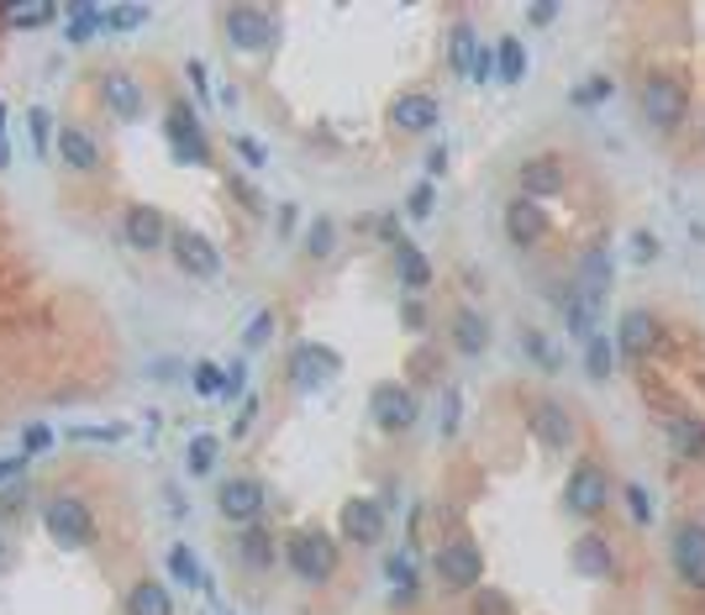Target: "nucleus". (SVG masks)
<instances>
[{
  "mask_svg": "<svg viewBox=\"0 0 705 615\" xmlns=\"http://www.w3.org/2000/svg\"><path fill=\"white\" fill-rule=\"evenodd\" d=\"M169 253L179 263V274H190V279H217L221 274V248L206 232H195V227H174Z\"/></svg>",
  "mask_w": 705,
  "mask_h": 615,
  "instance_id": "10",
  "label": "nucleus"
},
{
  "mask_svg": "<svg viewBox=\"0 0 705 615\" xmlns=\"http://www.w3.org/2000/svg\"><path fill=\"white\" fill-rule=\"evenodd\" d=\"M238 558H243L253 573H268L274 568V558H279V547H274V537H268V526H243V537H238Z\"/></svg>",
  "mask_w": 705,
  "mask_h": 615,
  "instance_id": "27",
  "label": "nucleus"
},
{
  "mask_svg": "<svg viewBox=\"0 0 705 615\" xmlns=\"http://www.w3.org/2000/svg\"><path fill=\"white\" fill-rule=\"evenodd\" d=\"M126 615H174V600L158 579H137L126 590Z\"/></svg>",
  "mask_w": 705,
  "mask_h": 615,
  "instance_id": "29",
  "label": "nucleus"
},
{
  "mask_svg": "<svg viewBox=\"0 0 705 615\" xmlns=\"http://www.w3.org/2000/svg\"><path fill=\"white\" fill-rule=\"evenodd\" d=\"M389 121H395V132H406V138H421V132H432L442 121V106L432 95H395L389 100Z\"/></svg>",
  "mask_w": 705,
  "mask_h": 615,
  "instance_id": "20",
  "label": "nucleus"
},
{
  "mask_svg": "<svg viewBox=\"0 0 705 615\" xmlns=\"http://www.w3.org/2000/svg\"><path fill=\"white\" fill-rule=\"evenodd\" d=\"M610 90H616V85H610V79H590V85H584V90H574V100H580V106H595V100H606Z\"/></svg>",
  "mask_w": 705,
  "mask_h": 615,
  "instance_id": "46",
  "label": "nucleus"
},
{
  "mask_svg": "<svg viewBox=\"0 0 705 615\" xmlns=\"http://www.w3.org/2000/svg\"><path fill=\"white\" fill-rule=\"evenodd\" d=\"M400 321H406L411 331L427 327V310H421V300H406V306H400Z\"/></svg>",
  "mask_w": 705,
  "mask_h": 615,
  "instance_id": "50",
  "label": "nucleus"
},
{
  "mask_svg": "<svg viewBox=\"0 0 705 615\" xmlns=\"http://www.w3.org/2000/svg\"><path fill=\"white\" fill-rule=\"evenodd\" d=\"M653 348H658V316L653 310H627L621 327H616V353L627 363H642Z\"/></svg>",
  "mask_w": 705,
  "mask_h": 615,
  "instance_id": "21",
  "label": "nucleus"
},
{
  "mask_svg": "<svg viewBox=\"0 0 705 615\" xmlns=\"http://www.w3.org/2000/svg\"><path fill=\"white\" fill-rule=\"evenodd\" d=\"M279 331V316L274 310H258L253 321H247V331H243V348L247 353H258V348H268V337Z\"/></svg>",
  "mask_w": 705,
  "mask_h": 615,
  "instance_id": "41",
  "label": "nucleus"
},
{
  "mask_svg": "<svg viewBox=\"0 0 705 615\" xmlns=\"http://www.w3.org/2000/svg\"><path fill=\"white\" fill-rule=\"evenodd\" d=\"M190 85H195V95L211 90V85H206V64H200V58H190Z\"/></svg>",
  "mask_w": 705,
  "mask_h": 615,
  "instance_id": "53",
  "label": "nucleus"
},
{
  "mask_svg": "<svg viewBox=\"0 0 705 615\" xmlns=\"http://www.w3.org/2000/svg\"><path fill=\"white\" fill-rule=\"evenodd\" d=\"M553 17H559V6H532V22H537V26H548Z\"/></svg>",
  "mask_w": 705,
  "mask_h": 615,
  "instance_id": "55",
  "label": "nucleus"
},
{
  "mask_svg": "<svg viewBox=\"0 0 705 615\" xmlns=\"http://www.w3.org/2000/svg\"><path fill=\"white\" fill-rule=\"evenodd\" d=\"M147 17V6H106V32H137Z\"/></svg>",
  "mask_w": 705,
  "mask_h": 615,
  "instance_id": "40",
  "label": "nucleus"
},
{
  "mask_svg": "<svg viewBox=\"0 0 705 615\" xmlns=\"http://www.w3.org/2000/svg\"><path fill=\"white\" fill-rule=\"evenodd\" d=\"M100 32H106V6H85V0L64 6V37H69L74 47H79V43H96Z\"/></svg>",
  "mask_w": 705,
  "mask_h": 615,
  "instance_id": "25",
  "label": "nucleus"
},
{
  "mask_svg": "<svg viewBox=\"0 0 705 615\" xmlns=\"http://www.w3.org/2000/svg\"><path fill=\"white\" fill-rule=\"evenodd\" d=\"M169 579H174V584H185V590H211V579H206L200 558H195L185 542L169 547Z\"/></svg>",
  "mask_w": 705,
  "mask_h": 615,
  "instance_id": "32",
  "label": "nucleus"
},
{
  "mask_svg": "<svg viewBox=\"0 0 705 615\" xmlns=\"http://www.w3.org/2000/svg\"><path fill=\"white\" fill-rule=\"evenodd\" d=\"M584 369H590V378L616 374V348H610L606 337H590V342H584Z\"/></svg>",
  "mask_w": 705,
  "mask_h": 615,
  "instance_id": "36",
  "label": "nucleus"
},
{
  "mask_svg": "<svg viewBox=\"0 0 705 615\" xmlns=\"http://www.w3.org/2000/svg\"><path fill=\"white\" fill-rule=\"evenodd\" d=\"M574 289H580V295H590V300H606V289H610V253H606V248H590V253L580 259Z\"/></svg>",
  "mask_w": 705,
  "mask_h": 615,
  "instance_id": "26",
  "label": "nucleus"
},
{
  "mask_svg": "<svg viewBox=\"0 0 705 615\" xmlns=\"http://www.w3.org/2000/svg\"><path fill=\"white\" fill-rule=\"evenodd\" d=\"M22 463H26V452H16V458H0V484H11V479L22 473Z\"/></svg>",
  "mask_w": 705,
  "mask_h": 615,
  "instance_id": "52",
  "label": "nucleus"
},
{
  "mask_svg": "<svg viewBox=\"0 0 705 615\" xmlns=\"http://www.w3.org/2000/svg\"><path fill=\"white\" fill-rule=\"evenodd\" d=\"M453 348H459L463 358H480L489 348V321L480 310H459V316H453Z\"/></svg>",
  "mask_w": 705,
  "mask_h": 615,
  "instance_id": "28",
  "label": "nucleus"
},
{
  "mask_svg": "<svg viewBox=\"0 0 705 615\" xmlns=\"http://www.w3.org/2000/svg\"><path fill=\"white\" fill-rule=\"evenodd\" d=\"M438 579L448 584V590H480L485 584V552H480V542H469V537H459V542L438 547Z\"/></svg>",
  "mask_w": 705,
  "mask_h": 615,
  "instance_id": "8",
  "label": "nucleus"
},
{
  "mask_svg": "<svg viewBox=\"0 0 705 615\" xmlns=\"http://www.w3.org/2000/svg\"><path fill=\"white\" fill-rule=\"evenodd\" d=\"M442 164H448V153H442V147H432V153H427V174H442Z\"/></svg>",
  "mask_w": 705,
  "mask_h": 615,
  "instance_id": "57",
  "label": "nucleus"
},
{
  "mask_svg": "<svg viewBox=\"0 0 705 615\" xmlns=\"http://www.w3.org/2000/svg\"><path fill=\"white\" fill-rule=\"evenodd\" d=\"M569 558H574V568H580L584 579H610V573H616V547H610V537H601V531H584Z\"/></svg>",
  "mask_w": 705,
  "mask_h": 615,
  "instance_id": "24",
  "label": "nucleus"
},
{
  "mask_svg": "<svg viewBox=\"0 0 705 615\" xmlns=\"http://www.w3.org/2000/svg\"><path fill=\"white\" fill-rule=\"evenodd\" d=\"M221 384H227V374L217 363H195V395H221Z\"/></svg>",
  "mask_w": 705,
  "mask_h": 615,
  "instance_id": "42",
  "label": "nucleus"
},
{
  "mask_svg": "<svg viewBox=\"0 0 705 615\" xmlns=\"http://www.w3.org/2000/svg\"><path fill=\"white\" fill-rule=\"evenodd\" d=\"M264 505H268V490H264V479H253V473L227 479L221 495H217L221 520H232V526H253V520L264 516Z\"/></svg>",
  "mask_w": 705,
  "mask_h": 615,
  "instance_id": "11",
  "label": "nucleus"
},
{
  "mask_svg": "<svg viewBox=\"0 0 705 615\" xmlns=\"http://www.w3.org/2000/svg\"><path fill=\"white\" fill-rule=\"evenodd\" d=\"M342 369V358L332 348H321V342H300L290 353V384L295 389H321L327 378Z\"/></svg>",
  "mask_w": 705,
  "mask_h": 615,
  "instance_id": "18",
  "label": "nucleus"
},
{
  "mask_svg": "<svg viewBox=\"0 0 705 615\" xmlns=\"http://www.w3.org/2000/svg\"><path fill=\"white\" fill-rule=\"evenodd\" d=\"M164 138H169L174 158L179 164H211V142H206V132H200V117H195V106H185V100H169V111H164Z\"/></svg>",
  "mask_w": 705,
  "mask_h": 615,
  "instance_id": "6",
  "label": "nucleus"
},
{
  "mask_svg": "<svg viewBox=\"0 0 705 615\" xmlns=\"http://www.w3.org/2000/svg\"><path fill=\"white\" fill-rule=\"evenodd\" d=\"M58 164L74 168V174H96L100 168V142L79 127V121H64L58 127Z\"/></svg>",
  "mask_w": 705,
  "mask_h": 615,
  "instance_id": "22",
  "label": "nucleus"
},
{
  "mask_svg": "<svg viewBox=\"0 0 705 615\" xmlns=\"http://www.w3.org/2000/svg\"><path fill=\"white\" fill-rule=\"evenodd\" d=\"M368 416H374L379 431H411L416 416H421V400L411 395V384L385 378V384H374V389H368Z\"/></svg>",
  "mask_w": 705,
  "mask_h": 615,
  "instance_id": "7",
  "label": "nucleus"
},
{
  "mask_svg": "<svg viewBox=\"0 0 705 615\" xmlns=\"http://www.w3.org/2000/svg\"><path fill=\"white\" fill-rule=\"evenodd\" d=\"M521 74H527V47H521V37H500V43H495V79H500V85H521Z\"/></svg>",
  "mask_w": 705,
  "mask_h": 615,
  "instance_id": "31",
  "label": "nucleus"
},
{
  "mask_svg": "<svg viewBox=\"0 0 705 615\" xmlns=\"http://www.w3.org/2000/svg\"><path fill=\"white\" fill-rule=\"evenodd\" d=\"M338 526H342V537H348V542L374 547L379 537H385V510H379V499L353 495V499H348V505L338 510Z\"/></svg>",
  "mask_w": 705,
  "mask_h": 615,
  "instance_id": "17",
  "label": "nucleus"
},
{
  "mask_svg": "<svg viewBox=\"0 0 705 615\" xmlns=\"http://www.w3.org/2000/svg\"><path fill=\"white\" fill-rule=\"evenodd\" d=\"M448 64H453L459 79H469V85H485L489 74H495V58H489V47L480 43V26L474 22H453V32H448Z\"/></svg>",
  "mask_w": 705,
  "mask_h": 615,
  "instance_id": "9",
  "label": "nucleus"
},
{
  "mask_svg": "<svg viewBox=\"0 0 705 615\" xmlns=\"http://www.w3.org/2000/svg\"><path fill=\"white\" fill-rule=\"evenodd\" d=\"M559 310H563V331H569V337H580V342L601 337V300H590V295H580V289L569 284L559 295Z\"/></svg>",
  "mask_w": 705,
  "mask_h": 615,
  "instance_id": "23",
  "label": "nucleus"
},
{
  "mask_svg": "<svg viewBox=\"0 0 705 615\" xmlns=\"http://www.w3.org/2000/svg\"><path fill=\"white\" fill-rule=\"evenodd\" d=\"M238 153H243V158H247L253 168H264V164H268V158H264V147H258L253 138H238Z\"/></svg>",
  "mask_w": 705,
  "mask_h": 615,
  "instance_id": "51",
  "label": "nucleus"
},
{
  "mask_svg": "<svg viewBox=\"0 0 705 615\" xmlns=\"http://www.w3.org/2000/svg\"><path fill=\"white\" fill-rule=\"evenodd\" d=\"M0 558H5V537H0Z\"/></svg>",
  "mask_w": 705,
  "mask_h": 615,
  "instance_id": "58",
  "label": "nucleus"
},
{
  "mask_svg": "<svg viewBox=\"0 0 705 615\" xmlns=\"http://www.w3.org/2000/svg\"><path fill=\"white\" fill-rule=\"evenodd\" d=\"M627 505H632V520H637V526H648V520H653V495H648L642 484H627Z\"/></svg>",
  "mask_w": 705,
  "mask_h": 615,
  "instance_id": "43",
  "label": "nucleus"
},
{
  "mask_svg": "<svg viewBox=\"0 0 705 615\" xmlns=\"http://www.w3.org/2000/svg\"><path fill=\"white\" fill-rule=\"evenodd\" d=\"M221 32H227V43L238 47V53H268V47L279 43V17L264 11V6H227Z\"/></svg>",
  "mask_w": 705,
  "mask_h": 615,
  "instance_id": "5",
  "label": "nucleus"
},
{
  "mask_svg": "<svg viewBox=\"0 0 705 615\" xmlns=\"http://www.w3.org/2000/svg\"><path fill=\"white\" fill-rule=\"evenodd\" d=\"M569 185V164H563L559 153H537V158H521L516 164V189L527 195V200H548V195H559Z\"/></svg>",
  "mask_w": 705,
  "mask_h": 615,
  "instance_id": "15",
  "label": "nucleus"
},
{
  "mask_svg": "<svg viewBox=\"0 0 705 615\" xmlns=\"http://www.w3.org/2000/svg\"><path fill=\"white\" fill-rule=\"evenodd\" d=\"M285 563L300 584H327L332 573H338V542L317 531V526H300L285 537Z\"/></svg>",
  "mask_w": 705,
  "mask_h": 615,
  "instance_id": "1",
  "label": "nucleus"
},
{
  "mask_svg": "<svg viewBox=\"0 0 705 615\" xmlns=\"http://www.w3.org/2000/svg\"><path fill=\"white\" fill-rule=\"evenodd\" d=\"M395 268H400V284H406V289H427V284H432V263H427V253H421L416 242H406V237L395 242Z\"/></svg>",
  "mask_w": 705,
  "mask_h": 615,
  "instance_id": "30",
  "label": "nucleus"
},
{
  "mask_svg": "<svg viewBox=\"0 0 705 615\" xmlns=\"http://www.w3.org/2000/svg\"><path fill=\"white\" fill-rule=\"evenodd\" d=\"M26 132H32V153L48 158V147H53V111L48 106H32V111H26Z\"/></svg>",
  "mask_w": 705,
  "mask_h": 615,
  "instance_id": "38",
  "label": "nucleus"
},
{
  "mask_svg": "<svg viewBox=\"0 0 705 615\" xmlns=\"http://www.w3.org/2000/svg\"><path fill=\"white\" fill-rule=\"evenodd\" d=\"M442 426H448V431H459V395H453V389H448V421Z\"/></svg>",
  "mask_w": 705,
  "mask_h": 615,
  "instance_id": "56",
  "label": "nucleus"
},
{
  "mask_svg": "<svg viewBox=\"0 0 705 615\" xmlns=\"http://www.w3.org/2000/svg\"><path fill=\"white\" fill-rule=\"evenodd\" d=\"M632 259H637V263H653V259H658V237H653V232H637V237H632Z\"/></svg>",
  "mask_w": 705,
  "mask_h": 615,
  "instance_id": "47",
  "label": "nucleus"
},
{
  "mask_svg": "<svg viewBox=\"0 0 705 615\" xmlns=\"http://www.w3.org/2000/svg\"><path fill=\"white\" fill-rule=\"evenodd\" d=\"M11 164V142H5V106H0V168Z\"/></svg>",
  "mask_w": 705,
  "mask_h": 615,
  "instance_id": "54",
  "label": "nucleus"
},
{
  "mask_svg": "<svg viewBox=\"0 0 705 615\" xmlns=\"http://www.w3.org/2000/svg\"><path fill=\"white\" fill-rule=\"evenodd\" d=\"M406 216H411V221H427V216H432V185H416V189H411V200H406Z\"/></svg>",
  "mask_w": 705,
  "mask_h": 615,
  "instance_id": "44",
  "label": "nucleus"
},
{
  "mask_svg": "<svg viewBox=\"0 0 705 615\" xmlns=\"http://www.w3.org/2000/svg\"><path fill=\"white\" fill-rule=\"evenodd\" d=\"M506 237H511V248H537L542 237L553 232V221H548V211L537 206V200H527V195H516L511 206H506Z\"/></svg>",
  "mask_w": 705,
  "mask_h": 615,
  "instance_id": "19",
  "label": "nucleus"
},
{
  "mask_svg": "<svg viewBox=\"0 0 705 615\" xmlns=\"http://www.w3.org/2000/svg\"><path fill=\"white\" fill-rule=\"evenodd\" d=\"M385 573H389V584H395V594H389V600H395V605H411V600H416V563H411V552H395V558L385 563Z\"/></svg>",
  "mask_w": 705,
  "mask_h": 615,
  "instance_id": "34",
  "label": "nucleus"
},
{
  "mask_svg": "<svg viewBox=\"0 0 705 615\" xmlns=\"http://www.w3.org/2000/svg\"><path fill=\"white\" fill-rule=\"evenodd\" d=\"M100 106L111 111L117 121H143L147 111V90H143V79H132L126 69H111V74H100Z\"/></svg>",
  "mask_w": 705,
  "mask_h": 615,
  "instance_id": "13",
  "label": "nucleus"
},
{
  "mask_svg": "<svg viewBox=\"0 0 705 615\" xmlns=\"http://www.w3.org/2000/svg\"><path fill=\"white\" fill-rule=\"evenodd\" d=\"M43 448H53V431L48 426H26V452H43Z\"/></svg>",
  "mask_w": 705,
  "mask_h": 615,
  "instance_id": "49",
  "label": "nucleus"
},
{
  "mask_svg": "<svg viewBox=\"0 0 705 615\" xmlns=\"http://www.w3.org/2000/svg\"><path fill=\"white\" fill-rule=\"evenodd\" d=\"M610 473L595 463V458H580L574 463V473H569V484H563V505H569V516L580 520H595L610 510Z\"/></svg>",
  "mask_w": 705,
  "mask_h": 615,
  "instance_id": "3",
  "label": "nucleus"
},
{
  "mask_svg": "<svg viewBox=\"0 0 705 615\" xmlns=\"http://www.w3.org/2000/svg\"><path fill=\"white\" fill-rule=\"evenodd\" d=\"M642 117H648L653 132H680L684 117H690V90H684L674 74L642 79Z\"/></svg>",
  "mask_w": 705,
  "mask_h": 615,
  "instance_id": "4",
  "label": "nucleus"
},
{
  "mask_svg": "<svg viewBox=\"0 0 705 615\" xmlns=\"http://www.w3.org/2000/svg\"><path fill=\"white\" fill-rule=\"evenodd\" d=\"M122 237L132 253H164L169 248V227H164V216H158V206H126L122 216Z\"/></svg>",
  "mask_w": 705,
  "mask_h": 615,
  "instance_id": "16",
  "label": "nucleus"
},
{
  "mask_svg": "<svg viewBox=\"0 0 705 615\" xmlns=\"http://www.w3.org/2000/svg\"><path fill=\"white\" fill-rule=\"evenodd\" d=\"M58 17V6H48V0H11V6H0V22L11 26H43Z\"/></svg>",
  "mask_w": 705,
  "mask_h": 615,
  "instance_id": "33",
  "label": "nucleus"
},
{
  "mask_svg": "<svg viewBox=\"0 0 705 615\" xmlns=\"http://www.w3.org/2000/svg\"><path fill=\"white\" fill-rule=\"evenodd\" d=\"M243 363H232V369H227V384H221V400H238V395H243Z\"/></svg>",
  "mask_w": 705,
  "mask_h": 615,
  "instance_id": "48",
  "label": "nucleus"
},
{
  "mask_svg": "<svg viewBox=\"0 0 705 615\" xmlns=\"http://www.w3.org/2000/svg\"><path fill=\"white\" fill-rule=\"evenodd\" d=\"M332 248H338V221H332V216H317V221L306 227V253H311V259H332Z\"/></svg>",
  "mask_w": 705,
  "mask_h": 615,
  "instance_id": "35",
  "label": "nucleus"
},
{
  "mask_svg": "<svg viewBox=\"0 0 705 615\" xmlns=\"http://www.w3.org/2000/svg\"><path fill=\"white\" fill-rule=\"evenodd\" d=\"M43 526H48L53 542L69 547V552H85L96 542V510H90V499L79 495H53L48 510H43Z\"/></svg>",
  "mask_w": 705,
  "mask_h": 615,
  "instance_id": "2",
  "label": "nucleus"
},
{
  "mask_svg": "<svg viewBox=\"0 0 705 615\" xmlns=\"http://www.w3.org/2000/svg\"><path fill=\"white\" fill-rule=\"evenodd\" d=\"M74 437H79V442H122L126 431L122 426H79Z\"/></svg>",
  "mask_w": 705,
  "mask_h": 615,
  "instance_id": "45",
  "label": "nucleus"
},
{
  "mask_svg": "<svg viewBox=\"0 0 705 615\" xmlns=\"http://www.w3.org/2000/svg\"><path fill=\"white\" fill-rule=\"evenodd\" d=\"M469 615H516V605H511V594L480 584V590L469 594Z\"/></svg>",
  "mask_w": 705,
  "mask_h": 615,
  "instance_id": "39",
  "label": "nucleus"
},
{
  "mask_svg": "<svg viewBox=\"0 0 705 615\" xmlns=\"http://www.w3.org/2000/svg\"><path fill=\"white\" fill-rule=\"evenodd\" d=\"M669 563H674V573H680V584L705 590V526L701 520H684L680 531H674V542H669Z\"/></svg>",
  "mask_w": 705,
  "mask_h": 615,
  "instance_id": "14",
  "label": "nucleus"
},
{
  "mask_svg": "<svg viewBox=\"0 0 705 615\" xmlns=\"http://www.w3.org/2000/svg\"><path fill=\"white\" fill-rule=\"evenodd\" d=\"M185 458H190V473H211L217 469V458H221V442L211 437V431H200V437H190Z\"/></svg>",
  "mask_w": 705,
  "mask_h": 615,
  "instance_id": "37",
  "label": "nucleus"
},
{
  "mask_svg": "<svg viewBox=\"0 0 705 615\" xmlns=\"http://www.w3.org/2000/svg\"><path fill=\"white\" fill-rule=\"evenodd\" d=\"M527 426H532V437L542 442L548 452H569L574 442H580V426H574V410L563 400H537L532 416H527Z\"/></svg>",
  "mask_w": 705,
  "mask_h": 615,
  "instance_id": "12",
  "label": "nucleus"
}]
</instances>
